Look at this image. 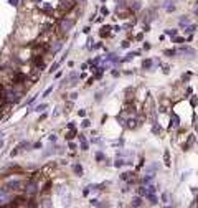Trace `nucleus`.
<instances>
[{
    "label": "nucleus",
    "mask_w": 198,
    "mask_h": 208,
    "mask_svg": "<svg viewBox=\"0 0 198 208\" xmlns=\"http://www.w3.org/2000/svg\"><path fill=\"white\" fill-rule=\"evenodd\" d=\"M195 13L198 15V2H196V5H195Z\"/></svg>",
    "instance_id": "23"
},
{
    "label": "nucleus",
    "mask_w": 198,
    "mask_h": 208,
    "mask_svg": "<svg viewBox=\"0 0 198 208\" xmlns=\"http://www.w3.org/2000/svg\"><path fill=\"white\" fill-rule=\"evenodd\" d=\"M162 200H163V202H168V193H163V195H162Z\"/></svg>",
    "instance_id": "21"
},
{
    "label": "nucleus",
    "mask_w": 198,
    "mask_h": 208,
    "mask_svg": "<svg viewBox=\"0 0 198 208\" xmlns=\"http://www.w3.org/2000/svg\"><path fill=\"white\" fill-rule=\"evenodd\" d=\"M165 163L170 165V154H168V151H165Z\"/></svg>",
    "instance_id": "16"
},
{
    "label": "nucleus",
    "mask_w": 198,
    "mask_h": 208,
    "mask_svg": "<svg viewBox=\"0 0 198 208\" xmlns=\"http://www.w3.org/2000/svg\"><path fill=\"white\" fill-rule=\"evenodd\" d=\"M124 163H125V162L122 160V159H117V160H116V163H114V165H116V167H122Z\"/></svg>",
    "instance_id": "15"
},
{
    "label": "nucleus",
    "mask_w": 198,
    "mask_h": 208,
    "mask_svg": "<svg viewBox=\"0 0 198 208\" xmlns=\"http://www.w3.org/2000/svg\"><path fill=\"white\" fill-rule=\"evenodd\" d=\"M188 23H190L188 17H182V18H180V25H188Z\"/></svg>",
    "instance_id": "13"
},
{
    "label": "nucleus",
    "mask_w": 198,
    "mask_h": 208,
    "mask_svg": "<svg viewBox=\"0 0 198 208\" xmlns=\"http://www.w3.org/2000/svg\"><path fill=\"white\" fill-rule=\"evenodd\" d=\"M142 205V198L141 197H134L132 198V206H141Z\"/></svg>",
    "instance_id": "7"
},
{
    "label": "nucleus",
    "mask_w": 198,
    "mask_h": 208,
    "mask_svg": "<svg viewBox=\"0 0 198 208\" xmlns=\"http://www.w3.org/2000/svg\"><path fill=\"white\" fill-rule=\"evenodd\" d=\"M35 192H36V185H35V183H30V185L27 187V193H30V195H33Z\"/></svg>",
    "instance_id": "8"
},
{
    "label": "nucleus",
    "mask_w": 198,
    "mask_h": 208,
    "mask_svg": "<svg viewBox=\"0 0 198 208\" xmlns=\"http://www.w3.org/2000/svg\"><path fill=\"white\" fill-rule=\"evenodd\" d=\"M36 2H40V0H36Z\"/></svg>",
    "instance_id": "25"
},
{
    "label": "nucleus",
    "mask_w": 198,
    "mask_h": 208,
    "mask_svg": "<svg viewBox=\"0 0 198 208\" xmlns=\"http://www.w3.org/2000/svg\"><path fill=\"white\" fill-rule=\"evenodd\" d=\"M165 33L170 36H177V30H165Z\"/></svg>",
    "instance_id": "17"
},
{
    "label": "nucleus",
    "mask_w": 198,
    "mask_h": 208,
    "mask_svg": "<svg viewBox=\"0 0 198 208\" xmlns=\"http://www.w3.org/2000/svg\"><path fill=\"white\" fill-rule=\"evenodd\" d=\"M73 7V0H61L60 2V8L61 10H70Z\"/></svg>",
    "instance_id": "4"
},
{
    "label": "nucleus",
    "mask_w": 198,
    "mask_h": 208,
    "mask_svg": "<svg viewBox=\"0 0 198 208\" xmlns=\"http://www.w3.org/2000/svg\"><path fill=\"white\" fill-rule=\"evenodd\" d=\"M5 99L12 101V103H17V101L20 99V96H18V93H15V91H7V93H5Z\"/></svg>",
    "instance_id": "2"
},
{
    "label": "nucleus",
    "mask_w": 198,
    "mask_h": 208,
    "mask_svg": "<svg viewBox=\"0 0 198 208\" xmlns=\"http://www.w3.org/2000/svg\"><path fill=\"white\" fill-rule=\"evenodd\" d=\"M73 25H74L73 20H70V18H63V20L60 22V30H63V32H70L71 28H73Z\"/></svg>",
    "instance_id": "1"
},
{
    "label": "nucleus",
    "mask_w": 198,
    "mask_h": 208,
    "mask_svg": "<svg viewBox=\"0 0 198 208\" xmlns=\"http://www.w3.org/2000/svg\"><path fill=\"white\" fill-rule=\"evenodd\" d=\"M178 127V117L175 114H172V122H170V129H175Z\"/></svg>",
    "instance_id": "6"
},
{
    "label": "nucleus",
    "mask_w": 198,
    "mask_h": 208,
    "mask_svg": "<svg viewBox=\"0 0 198 208\" xmlns=\"http://www.w3.org/2000/svg\"><path fill=\"white\" fill-rule=\"evenodd\" d=\"M150 65H152L150 61H144V68H150Z\"/></svg>",
    "instance_id": "22"
},
{
    "label": "nucleus",
    "mask_w": 198,
    "mask_h": 208,
    "mask_svg": "<svg viewBox=\"0 0 198 208\" xmlns=\"http://www.w3.org/2000/svg\"><path fill=\"white\" fill-rule=\"evenodd\" d=\"M8 3H10V5H13V7H17V5H18V0H8Z\"/></svg>",
    "instance_id": "20"
},
{
    "label": "nucleus",
    "mask_w": 198,
    "mask_h": 208,
    "mask_svg": "<svg viewBox=\"0 0 198 208\" xmlns=\"http://www.w3.org/2000/svg\"><path fill=\"white\" fill-rule=\"evenodd\" d=\"M178 55H187V56H195V50L193 48H188V46H182L180 50L177 51Z\"/></svg>",
    "instance_id": "3"
},
{
    "label": "nucleus",
    "mask_w": 198,
    "mask_h": 208,
    "mask_svg": "<svg viewBox=\"0 0 198 208\" xmlns=\"http://www.w3.org/2000/svg\"><path fill=\"white\" fill-rule=\"evenodd\" d=\"M79 2H84V0H79Z\"/></svg>",
    "instance_id": "24"
},
{
    "label": "nucleus",
    "mask_w": 198,
    "mask_h": 208,
    "mask_svg": "<svg viewBox=\"0 0 198 208\" xmlns=\"http://www.w3.org/2000/svg\"><path fill=\"white\" fill-rule=\"evenodd\" d=\"M51 91H53V88H48V89L45 91V93H43V98H46V96H48V94H50V93H51Z\"/></svg>",
    "instance_id": "19"
},
{
    "label": "nucleus",
    "mask_w": 198,
    "mask_h": 208,
    "mask_svg": "<svg viewBox=\"0 0 198 208\" xmlns=\"http://www.w3.org/2000/svg\"><path fill=\"white\" fill-rule=\"evenodd\" d=\"M163 7H165L168 12L175 10V5H173V0H165V2H163Z\"/></svg>",
    "instance_id": "5"
},
{
    "label": "nucleus",
    "mask_w": 198,
    "mask_h": 208,
    "mask_svg": "<svg viewBox=\"0 0 198 208\" xmlns=\"http://www.w3.org/2000/svg\"><path fill=\"white\" fill-rule=\"evenodd\" d=\"M61 45H63V43H61V41H58V43H55V46H53V48H51V51H53V53H56V51H58V50H60V48H61Z\"/></svg>",
    "instance_id": "10"
},
{
    "label": "nucleus",
    "mask_w": 198,
    "mask_h": 208,
    "mask_svg": "<svg viewBox=\"0 0 198 208\" xmlns=\"http://www.w3.org/2000/svg\"><path fill=\"white\" fill-rule=\"evenodd\" d=\"M79 142H81V149H83V151H88V142H86V139L83 135H79Z\"/></svg>",
    "instance_id": "9"
},
{
    "label": "nucleus",
    "mask_w": 198,
    "mask_h": 208,
    "mask_svg": "<svg viewBox=\"0 0 198 208\" xmlns=\"http://www.w3.org/2000/svg\"><path fill=\"white\" fill-rule=\"evenodd\" d=\"M46 109V104H40V106H36V112H43V111H45Z\"/></svg>",
    "instance_id": "11"
},
{
    "label": "nucleus",
    "mask_w": 198,
    "mask_h": 208,
    "mask_svg": "<svg viewBox=\"0 0 198 208\" xmlns=\"http://www.w3.org/2000/svg\"><path fill=\"white\" fill-rule=\"evenodd\" d=\"M74 172H76V173H79V175H81V173H83V167H81L79 163H76V165H74Z\"/></svg>",
    "instance_id": "12"
},
{
    "label": "nucleus",
    "mask_w": 198,
    "mask_h": 208,
    "mask_svg": "<svg viewBox=\"0 0 198 208\" xmlns=\"http://www.w3.org/2000/svg\"><path fill=\"white\" fill-rule=\"evenodd\" d=\"M193 32H195V25H188L185 28V33H193Z\"/></svg>",
    "instance_id": "14"
},
{
    "label": "nucleus",
    "mask_w": 198,
    "mask_h": 208,
    "mask_svg": "<svg viewBox=\"0 0 198 208\" xmlns=\"http://www.w3.org/2000/svg\"><path fill=\"white\" fill-rule=\"evenodd\" d=\"M60 63H61V61H58V63H55V65H53V66H51V70H50V71H51V73H53V71H56V68H58V66H60Z\"/></svg>",
    "instance_id": "18"
}]
</instances>
